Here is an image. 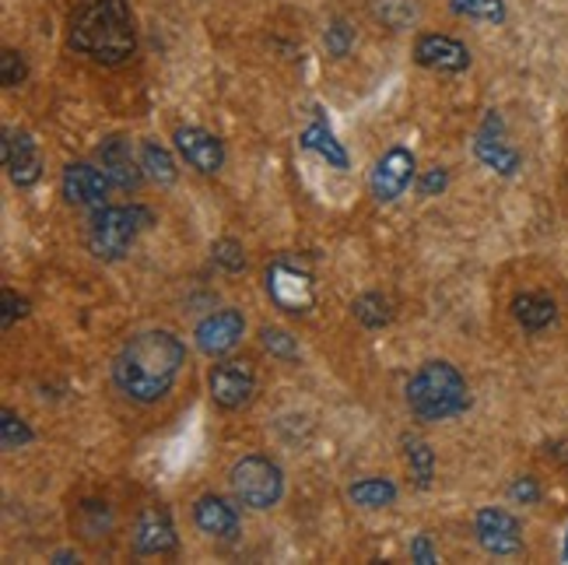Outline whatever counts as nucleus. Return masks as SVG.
<instances>
[{
    "instance_id": "obj_1",
    "label": "nucleus",
    "mask_w": 568,
    "mask_h": 565,
    "mask_svg": "<svg viewBox=\"0 0 568 565\" xmlns=\"http://www.w3.org/2000/svg\"><path fill=\"white\" fill-rule=\"evenodd\" d=\"M186 365V344L172 331H141L130 337L113 362L116 390L134 404H159Z\"/></svg>"
},
{
    "instance_id": "obj_2",
    "label": "nucleus",
    "mask_w": 568,
    "mask_h": 565,
    "mask_svg": "<svg viewBox=\"0 0 568 565\" xmlns=\"http://www.w3.org/2000/svg\"><path fill=\"white\" fill-rule=\"evenodd\" d=\"M68 47L105 68L138 53V29L126 0H74L68 14Z\"/></svg>"
},
{
    "instance_id": "obj_3",
    "label": "nucleus",
    "mask_w": 568,
    "mask_h": 565,
    "mask_svg": "<svg viewBox=\"0 0 568 565\" xmlns=\"http://www.w3.org/2000/svg\"><path fill=\"white\" fill-rule=\"evenodd\" d=\"M404 394H407L410 415L418 422H428V425L460 418L470 407V390H467L464 373L453 362H443V359L425 362L418 373L407 380Z\"/></svg>"
},
{
    "instance_id": "obj_4",
    "label": "nucleus",
    "mask_w": 568,
    "mask_h": 565,
    "mask_svg": "<svg viewBox=\"0 0 568 565\" xmlns=\"http://www.w3.org/2000/svg\"><path fill=\"white\" fill-rule=\"evenodd\" d=\"M155 225V214H151L144 204H105L92 214V225H89V250L99 260H123L130 250H134L138 235Z\"/></svg>"
},
{
    "instance_id": "obj_5",
    "label": "nucleus",
    "mask_w": 568,
    "mask_h": 565,
    "mask_svg": "<svg viewBox=\"0 0 568 565\" xmlns=\"http://www.w3.org/2000/svg\"><path fill=\"white\" fill-rule=\"evenodd\" d=\"M229 485L235 503L250 509H274L284 498V471L264 453H246L232 464Z\"/></svg>"
},
{
    "instance_id": "obj_6",
    "label": "nucleus",
    "mask_w": 568,
    "mask_h": 565,
    "mask_svg": "<svg viewBox=\"0 0 568 565\" xmlns=\"http://www.w3.org/2000/svg\"><path fill=\"white\" fill-rule=\"evenodd\" d=\"M414 172H418V162H414V155L404 144L386 148L376 159L373 172H368V193H373V201H379V204L400 201L407 186L414 183Z\"/></svg>"
},
{
    "instance_id": "obj_7",
    "label": "nucleus",
    "mask_w": 568,
    "mask_h": 565,
    "mask_svg": "<svg viewBox=\"0 0 568 565\" xmlns=\"http://www.w3.org/2000/svg\"><path fill=\"white\" fill-rule=\"evenodd\" d=\"M207 390L211 401L225 411H239L246 407L256 397V369L246 359H225L217 362L207 373Z\"/></svg>"
},
{
    "instance_id": "obj_8",
    "label": "nucleus",
    "mask_w": 568,
    "mask_h": 565,
    "mask_svg": "<svg viewBox=\"0 0 568 565\" xmlns=\"http://www.w3.org/2000/svg\"><path fill=\"white\" fill-rule=\"evenodd\" d=\"M267 295L284 313H305L316 302L310 271H302L292 260H274L267 268Z\"/></svg>"
},
{
    "instance_id": "obj_9",
    "label": "nucleus",
    "mask_w": 568,
    "mask_h": 565,
    "mask_svg": "<svg viewBox=\"0 0 568 565\" xmlns=\"http://www.w3.org/2000/svg\"><path fill=\"white\" fill-rule=\"evenodd\" d=\"M474 534L477 545L495 558H513L523 552V527L519 519L498 506H485L474 516Z\"/></svg>"
},
{
    "instance_id": "obj_10",
    "label": "nucleus",
    "mask_w": 568,
    "mask_h": 565,
    "mask_svg": "<svg viewBox=\"0 0 568 565\" xmlns=\"http://www.w3.org/2000/svg\"><path fill=\"white\" fill-rule=\"evenodd\" d=\"M243 334H246L243 310L225 306V310H217V313H211V316H204L201 323H196L193 341L207 359H222V355L232 352L239 341H243Z\"/></svg>"
},
{
    "instance_id": "obj_11",
    "label": "nucleus",
    "mask_w": 568,
    "mask_h": 565,
    "mask_svg": "<svg viewBox=\"0 0 568 565\" xmlns=\"http://www.w3.org/2000/svg\"><path fill=\"white\" fill-rule=\"evenodd\" d=\"M109 190H113V183H109L105 172L92 162H71L60 176L63 201L74 204V208H92V211L105 208Z\"/></svg>"
},
{
    "instance_id": "obj_12",
    "label": "nucleus",
    "mask_w": 568,
    "mask_h": 565,
    "mask_svg": "<svg viewBox=\"0 0 568 565\" xmlns=\"http://www.w3.org/2000/svg\"><path fill=\"white\" fill-rule=\"evenodd\" d=\"M414 63L435 74H464L470 68V50L453 36L428 32L414 42Z\"/></svg>"
},
{
    "instance_id": "obj_13",
    "label": "nucleus",
    "mask_w": 568,
    "mask_h": 565,
    "mask_svg": "<svg viewBox=\"0 0 568 565\" xmlns=\"http://www.w3.org/2000/svg\"><path fill=\"white\" fill-rule=\"evenodd\" d=\"M95 159L116 190H138L148 180L141 169V155H134V144H130V138H123V134L105 138L95 151Z\"/></svg>"
},
{
    "instance_id": "obj_14",
    "label": "nucleus",
    "mask_w": 568,
    "mask_h": 565,
    "mask_svg": "<svg viewBox=\"0 0 568 565\" xmlns=\"http://www.w3.org/2000/svg\"><path fill=\"white\" fill-rule=\"evenodd\" d=\"M172 144H176L180 159L190 169L204 172V176H214V172H222V165H225V144H222V138H214L211 130H204V127H176Z\"/></svg>"
},
{
    "instance_id": "obj_15",
    "label": "nucleus",
    "mask_w": 568,
    "mask_h": 565,
    "mask_svg": "<svg viewBox=\"0 0 568 565\" xmlns=\"http://www.w3.org/2000/svg\"><path fill=\"white\" fill-rule=\"evenodd\" d=\"M193 524L204 537H214V541H235L243 534V516H239V509L225 495H214V492L201 495L193 503Z\"/></svg>"
},
{
    "instance_id": "obj_16",
    "label": "nucleus",
    "mask_w": 568,
    "mask_h": 565,
    "mask_svg": "<svg viewBox=\"0 0 568 565\" xmlns=\"http://www.w3.org/2000/svg\"><path fill=\"white\" fill-rule=\"evenodd\" d=\"M134 548L138 555H172L180 548V534L165 506H148L134 524Z\"/></svg>"
},
{
    "instance_id": "obj_17",
    "label": "nucleus",
    "mask_w": 568,
    "mask_h": 565,
    "mask_svg": "<svg viewBox=\"0 0 568 565\" xmlns=\"http://www.w3.org/2000/svg\"><path fill=\"white\" fill-rule=\"evenodd\" d=\"M474 159L485 169L498 172V176H516L519 165H523L519 151L509 148L506 138H501V120L495 113L488 117L485 130H480V134L474 138Z\"/></svg>"
},
{
    "instance_id": "obj_18",
    "label": "nucleus",
    "mask_w": 568,
    "mask_h": 565,
    "mask_svg": "<svg viewBox=\"0 0 568 565\" xmlns=\"http://www.w3.org/2000/svg\"><path fill=\"white\" fill-rule=\"evenodd\" d=\"M4 169L18 190H29L39 183L42 159H39L36 141L26 134V130H8L4 134Z\"/></svg>"
},
{
    "instance_id": "obj_19",
    "label": "nucleus",
    "mask_w": 568,
    "mask_h": 565,
    "mask_svg": "<svg viewBox=\"0 0 568 565\" xmlns=\"http://www.w3.org/2000/svg\"><path fill=\"white\" fill-rule=\"evenodd\" d=\"M513 316L527 334H544L548 327H555L558 302L548 292H519L513 299Z\"/></svg>"
},
{
    "instance_id": "obj_20",
    "label": "nucleus",
    "mask_w": 568,
    "mask_h": 565,
    "mask_svg": "<svg viewBox=\"0 0 568 565\" xmlns=\"http://www.w3.org/2000/svg\"><path fill=\"white\" fill-rule=\"evenodd\" d=\"M298 144L305 148V151H313V155H320L326 165H334V169H347V148L334 138V130L326 127L323 120H316V123H310L298 134Z\"/></svg>"
},
{
    "instance_id": "obj_21",
    "label": "nucleus",
    "mask_w": 568,
    "mask_h": 565,
    "mask_svg": "<svg viewBox=\"0 0 568 565\" xmlns=\"http://www.w3.org/2000/svg\"><path fill=\"white\" fill-rule=\"evenodd\" d=\"M141 169H144V176L159 186H172L180 180L176 159H172V151L159 141H141Z\"/></svg>"
},
{
    "instance_id": "obj_22",
    "label": "nucleus",
    "mask_w": 568,
    "mask_h": 565,
    "mask_svg": "<svg viewBox=\"0 0 568 565\" xmlns=\"http://www.w3.org/2000/svg\"><path fill=\"white\" fill-rule=\"evenodd\" d=\"M347 498L362 509H386L397 503V485L389 477H362V482L347 488Z\"/></svg>"
},
{
    "instance_id": "obj_23",
    "label": "nucleus",
    "mask_w": 568,
    "mask_h": 565,
    "mask_svg": "<svg viewBox=\"0 0 568 565\" xmlns=\"http://www.w3.org/2000/svg\"><path fill=\"white\" fill-rule=\"evenodd\" d=\"M352 313H355V320L362 323V327H368V331H379V327H386V323L393 320L389 299L379 295V292H365V295H358V299L352 302Z\"/></svg>"
},
{
    "instance_id": "obj_24",
    "label": "nucleus",
    "mask_w": 568,
    "mask_h": 565,
    "mask_svg": "<svg viewBox=\"0 0 568 565\" xmlns=\"http://www.w3.org/2000/svg\"><path fill=\"white\" fill-rule=\"evenodd\" d=\"M404 456L418 488H428L435 477V450L425 440H404Z\"/></svg>"
},
{
    "instance_id": "obj_25",
    "label": "nucleus",
    "mask_w": 568,
    "mask_h": 565,
    "mask_svg": "<svg viewBox=\"0 0 568 565\" xmlns=\"http://www.w3.org/2000/svg\"><path fill=\"white\" fill-rule=\"evenodd\" d=\"M449 11L470 21L501 26V21H506V0H449Z\"/></svg>"
},
{
    "instance_id": "obj_26",
    "label": "nucleus",
    "mask_w": 568,
    "mask_h": 565,
    "mask_svg": "<svg viewBox=\"0 0 568 565\" xmlns=\"http://www.w3.org/2000/svg\"><path fill=\"white\" fill-rule=\"evenodd\" d=\"M32 440H36V436H32V428H29L26 418L14 415V411H4V415H0V446H4L8 453L26 450Z\"/></svg>"
},
{
    "instance_id": "obj_27",
    "label": "nucleus",
    "mask_w": 568,
    "mask_h": 565,
    "mask_svg": "<svg viewBox=\"0 0 568 565\" xmlns=\"http://www.w3.org/2000/svg\"><path fill=\"white\" fill-rule=\"evenodd\" d=\"M260 347L274 359H288V362L298 359V341L284 327H260Z\"/></svg>"
},
{
    "instance_id": "obj_28",
    "label": "nucleus",
    "mask_w": 568,
    "mask_h": 565,
    "mask_svg": "<svg viewBox=\"0 0 568 565\" xmlns=\"http://www.w3.org/2000/svg\"><path fill=\"white\" fill-rule=\"evenodd\" d=\"M211 260L229 274H243L246 271V250H243L239 239H217V243L211 246Z\"/></svg>"
},
{
    "instance_id": "obj_29",
    "label": "nucleus",
    "mask_w": 568,
    "mask_h": 565,
    "mask_svg": "<svg viewBox=\"0 0 568 565\" xmlns=\"http://www.w3.org/2000/svg\"><path fill=\"white\" fill-rule=\"evenodd\" d=\"M81 513L89 516V524H81V531L89 541L105 537L109 531H113V509H109L105 503H81Z\"/></svg>"
},
{
    "instance_id": "obj_30",
    "label": "nucleus",
    "mask_w": 568,
    "mask_h": 565,
    "mask_svg": "<svg viewBox=\"0 0 568 565\" xmlns=\"http://www.w3.org/2000/svg\"><path fill=\"white\" fill-rule=\"evenodd\" d=\"M323 47H326V53H331V57H347V53H352V47H355V29L352 26H347V21H331V29H326L323 32Z\"/></svg>"
},
{
    "instance_id": "obj_31",
    "label": "nucleus",
    "mask_w": 568,
    "mask_h": 565,
    "mask_svg": "<svg viewBox=\"0 0 568 565\" xmlns=\"http://www.w3.org/2000/svg\"><path fill=\"white\" fill-rule=\"evenodd\" d=\"M29 68H26V60H21L18 50H4L0 53V81H4V89H18L21 81H26Z\"/></svg>"
},
{
    "instance_id": "obj_32",
    "label": "nucleus",
    "mask_w": 568,
    "mask_h": 565,
    "mask_svg": "<svg viewBox=\"0 0 568 565\" xmlns=\"http://www.w3.org/2000/svg\"><path fill=\"white\" fill-rule=\"evenodd\" d=\"M509 498L519 506H537L540 503V485H537V477L530 474H519L516 482L509 485Z\"/></svg>"
},
{
    "instance_id": "obj_33",
    "label": "nucleus",
    "mask_w": 568,
    "mask_h": 565,
    "mask_svg": "<svg viewBox=\"0 0 568 565\" xmlns=\"http://www.w3.org/2000/svg\"><path fill=\"white\" fill-rule=\"evenodd\" d=\"M446 186H449V172L443 165L428 169L425 176L418 180V193H422V198H435V193H443Z\"/></svg>"
},
{
    "instance_id": "obj_34",
    "label": "nucleus",
    "mask_w": 568,
    "mask_h": 565,
    "mask_svg": "<svg viewBox=\"0 0 568 565\" xmlns=\"http://www.w3.org/2000/svg\"><path fill=\"white\" fill-rule=\"evenodd\" d=\"M410 558L422 562V565H435V562H439V552L432 548V537L428 534H418V537L410 541Z\"/></svg>"
},
{
    "instance_id": "obj_35",
    "label": "nucleus",
    "mask_w": 568,
    "mask_h": 565,
    "mask_svg": "<svg viewBox=\"0 0 568 565\" xmlns=\"http://www.w3.org/2000/svg\"><path fill=\"white\" fill-rule=\"evenodd\" d=\"M29 310L26 299H18L14 292H4V327H14V320H21Z\"/></svg>"
},
{
    "instance_id": "obj_36",
    "label": "nucleus",
    "mask_w": 568,
    "mask_h": 565,
    "mask_svg": "<svg viewBox=\"0 0 568 565\" xmlns=\"http://www.w3.org/2000/svg\"><path fill=\"white\" fill-rule=\"evenodd\" d=\"M53 562H60V565H63V562H78V552H57Z\"/></svg>"
}]
</instances>
